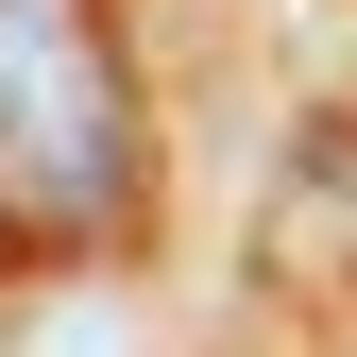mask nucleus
Masks as SVG:
<instances>
[{
    "mask_svg": "<svg viewBox=\"0 0 357 357\" xmlns=\"http://www.w3.org/2000/svg\"><path fill=\"white\" fill-rule=\"evenodd\" d=\"M137 188V102L85 0H0V238H85Z\"/></svg>",
    "mask_w": 357,
    "mask_h": 357,
    "instance_id": "f257e3e1",
    "label": "nucleus"
},
{
    "mask_svg": "<svg viewBox=\"0 0 357 357\" xmlns=\"http://www.w3.org/2000/svg\"><path fill=\"white\" fill-rule=\"evenodd\" d=\"M0 357H137V324H119L102 289H52V306H34V324L0 340Z\"/></svg>",
    "mask_w": 357,
    "mask_h": 357,
    "instance_id": "f03ea898",
    "label": "nucleus"
},
{
    "mask_svg": "<svg viewBox=\"0 0 357 357\" xmlns=\"http://www.w3.org/2000/svg\"><path fill=\"white\" fill-rule=\"evenodd\" d=\"M306 221H324V255H357V137H306Z\"/></svg>",
    "mask_w": 357,
    "mask_h": 357,
    "instance_id": "7ed1b4c3",
    "label": "nucleus"
}]
</instances>
